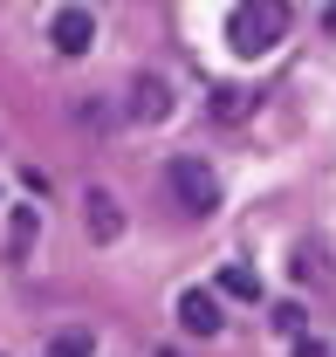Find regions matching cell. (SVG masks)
I'll return each mask as SVG.
<instances>
[{
    "label": "cell",
    "mask_w": 336,
    "mask_h": 357,
    "mask_svg": "<svg viewBox=\"0 0 336 357\" xmlns=\"http://www.w3.org/2000/svg\"><path fill=\"white\" fill-rule=\"evenodd\" d=\"M289 35V7H268V0H240L227 14V42L234 55H268V48Z\"/></svg>",
    "instance_id": "obj_1"
},
{
    "label": "cell",
    "mask_w": 336,
    "mask_h": 357,
    "mask_svg": "<svg viewBox=\"0 0 336 357\" xmlns=\"http://www.w3.org/2000/svg\"><path fill=\"white\" fill-rule=\"evenodd\" d=\"M165 185H171V199H178L192 220H206L213 206H220V178H213V165L192 158V151H178V158L165 165Z\"/></svg>",
    "instance_id": "obj_2"
},
{
    "label": "cell",
    "mask_w": 336,
    "mask_h": 357,
    "mask_svg": "<svg viewBox=\"0 0 336 357\" xmlns=\"http://www.w3.org/2000/svg\"><path fill=\"white\" fill-rule=\"evenodd\" d=\"M48 42L62 48V55H89V42H96V14H89V7H62V14L48 21Z\"/></svg>",
    "instance_id": "obj_3"
},
{
    "label": "cell",
    "mask_w": 336,
    "mask_h": 357,
    "mask_svg": "<svg viewBox=\"0 0 336 357\" xmlns=\"http://www.w3.org/2000/svg\"><path fill=\"white\" fill-rule=\"evenodd\" d=\"M178 323H185L192 337H220V330H227V310H220L213 289H185V296H178Z\"/></svg>",
    "instance_id": "obj_4"
},
{
    "label": "cell",
    "mask_w": 336,
    "mask_h": 357,
    "mask_svg": "<svg viewBox=\"0 0 336 357\" xmlns=\"http://www.w3.org/2000/svg\"><path fill=\"white\" fill-rule=\"evenodd\" d=\"M130 110H137L144 124H158V117H171V89L158 83V76H137V83H130Z\"/></svg>",
    "instance_id": "obj_5"
},
{
    "label": "cell",
    "mask_w": 336,
    "mask_h": 357,
    "mask_svg": "<svg viewBox=\"0 0 336 357\" xmlns=\"http://www.w3.org/2000/svg\"><path fill=\"white\" fill-rule=\"evenodd\" d=\"M117 227H124V213L110 206V192H89V234L96 241H117Z\"/></svg>",
    "instance_id": "obj_6"
},
{
    "label": "cell",
    "mask_w": 336,
    "mask_h": 357,
    "mask_svg": "<svg viewBox=\"0 0 336 357\" xmlns=\"http://www.w3.org/2000/svg\"><path fill=\"white\" fill-rule=\"evenodd\" d=\"M247 103H254V89H247V83H220V89H213V103H206V110H213V117H240Z\"/></svg>",
    "instance_id": "obj_7"
},
{
    "label": "cell",
    "mask_w": 336,
    "mask_h": 357,
    "mask_svg": "<svg viewBox=\"0 0 336 357\" xmlns=\"http://www.w3.org/2000/svg\"><path fill=\"white\" fill-rule=\"evenodd\" d=\"M89 351H96V344H89V330H55L42 357H89Z\"/></svg>",
    "instance_id": "obj_8"
},
{
    "label": "cell",
    "mask_w": 336,
    "mask_h": 357,
    "mask_svg": "<svg viewBox=\"0 0 336 357\" xmlns=\"http://www.w3.org/2000/svg\"><path fill=\"white\" fill-rule=\"evenodd\" d=\"M220 289H227V296H240V303H254V296H261L254 268H227V275H220Z\"/></svg>",
    "instance_id": "obj_9"
},
{
    "label": "cell",
    "mask_w": 336,
    "mask_h": 357,
    "mask_svg": "<svg viewBox=\"0 0 336 357\" xmlns=\"http://www.w3.org/2000/svg\"><path fill=\"white\" fill-rule=\"evenodd\" d=\"M302 323H309L302 303H275V330H282V337H302Z\"/></svg>",
    "instance_id": "obj_10"
},
{
    "label": "cell",
    "mask_w": 336,
    "mask_h": 357,
    "mask_svg": "<svg viewBox=\"0 0 336 357\" xmlns=\"http://www.w3.org/2000/svg\"><path fill=\"white\" fill-rule=\"evenodd\" d=\"M28 241H35V213L21 206V213H14V234H7V248H14V255H28Z\"/></svg>",
    "instance_id": "obj_11"
},
{
    "label": "cell",
    "mask_w": 336,
    "mask_h": 357,
    "mask_svg": "<svg viewBox=\"0 0 336 357\" xmlns=\"http://www.w3.org/2000/svg\"><path fill=\"white\" fill-rule=\"evenodd\" d=\"M295 357H330V351H323L316 337H295Z\"/></svg>",
    "instance_id": "obj_12"
},
{
    "label": "cell",
    "mask_w": 336,
    "mask_h": 357,
    "mask_svg": "<svg viewBox=\"0 0 336 357\" xmlns=\"http://www.w3.org/2000/svg\"><path fill=\"white\" fill-rule=\"evenodd\" d=\"M158 357H178V351H158Z\"/></svg>",
    "instance_id": "obj_13"
}]
</instances>
